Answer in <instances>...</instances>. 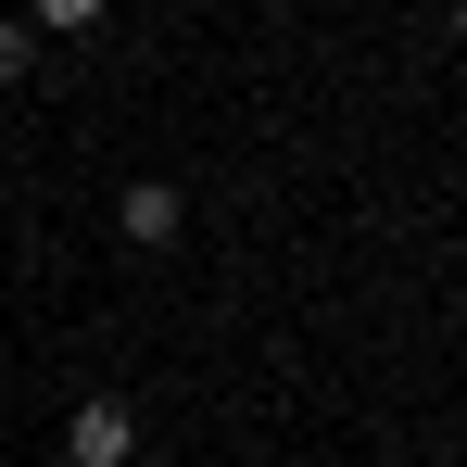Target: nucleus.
<instances>
[{
    "mask_svg": "<svg viewBox=\"0 0 467 467\" xmlns=\"http://www.w3.org/2000/svg\"><path fill=\"white\" fill-rule=\"evenodd\" d=\"M64 455H77V467H127V455H140V417L101 391V404H77V417H64Z\"/></svg>",
    "mask_w": 467,
    "mask_h": 467,
    "instance_id": "1",
    "label": "nucleus"
},
{
    "mask_svg": "<svg viewBox=\"0 0 467 467\" xmlns=\"http://www.w3.org/2000/svg\"><path fill=\"white\" fill-rule=\"evenodd\" d=\"M177 215H190V202H177L164 177H140V190H114V228H127V240H177Z\"/></svg>",
    "mask_w": 467,
    "mask_h": 467,
    "instance_id": "2",
    "label": "nucleus"
},
{
    "mask_svg": "<svg viewBox=\"0 0 467 467\" xmlns=\"http://www.w3.org/2000/svg\"><path fill=\"white\" fill-rule=\"evenodd\" d=\"M26 13H38V26H64V38H77V26H101V13H114V0H26Z\"/></svg>",
    "mask_w": 467,
    "mask_h": 467,
    "instance_id": "3",
    "label": "nucleus"
},
{
    "mask_svg": "<svg viewBox=\"0 0 467 467\" xmlns=\"http://www.w3.org/2000/svg\"><path fill=\"white\" fill-rule=\"evenodd\" d=\"M26 64H38V38H26V26H0V88H26Z\"/></svg>",
    "mask_w": 467,
    "mask_h": 467,
    "instance_id": "4",
    "label": "nucleus"
},
{
    "mask_svg": "<svg viewBox=\"0 0 467 467\" xmlns=\"http://www.w3.org/2000/svg\"><path fill=\"white\" fill-rule=\"evenodd\" d=\"M455 38H467V0H455Z\"/></svg>",
    "mask_w": 467,
    "mask_h": 467,
    "instance_id": "5",
    "label": "nucleus"
}]
</instances>
